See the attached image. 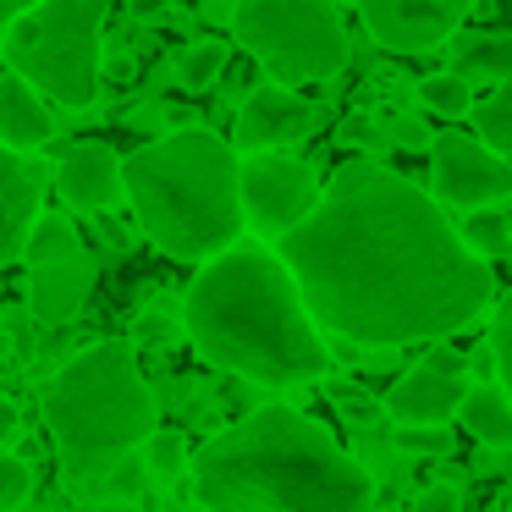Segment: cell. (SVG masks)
<instances>
[{"label": "cell", "instance_id": "6da1fadb", "mask_svg": "<svg viewBox=\"0 0 512 512\" xmlns=\"http://www.w3.org/2000/svg\"><path fill=\"white\" fill-rule=\"evenodd\" d=\"M281 265L314 325L358 347L452 336L490 303L496 281L441 204L380 160H347L309 221L281 237Z\"/></svg>", "mask_w": 512, "mask_h": 512}, {"label": "cell", "instance_id": "7a4b0ae2", "mask_svg": "<svg viewBox=\"0 0 512 512\" xmlns=\"http://www.w3.org/2000/svg\"><path fill=\"white\" fill-rule=\"evenodd\" d=\"M193 496L210 512H369L375 479L314 419L259 408L193 457Z\"/></svg>", "mask_w": 512, "mask_h": 512}, {"label": "cell", "instance_id": "3957f363", "mask_svg": "<svg viewBox=\"0 0 512 512\" xmlns=\"http://www.w3.org/2000/svg\"><path fill=\"white\" fill-rule=\"evenodd\" d=\"M182 320L210 364L248 375L259 386H298V380L325 375L331 364L292 270L281 265V254H265V248L215 254L188 287Z\"/></svg>", "mask_w": 512, "mask_h": 512}, {"label": "cell", "instance_id": "277c9868", "mask_svg": "<svg viewBox=\"0 0 512 512\" xmlns=\"http://www.w3.org/2000/svg\"><path fill=\"white\" fill-rule=\"evenodd\" d=\"M232 144L204 127H182L122 160V193L144 237L171 259H204L237 248L248 215L237 193Z\"/></svg>", "mask_w": 512, "mask_h": 512}, {"label": "cell", "instance_id": "5b68a950", "mask_svg": "<svg viewBox=\"0 0 512 512\" xmlns=\"http://www.w3.org/2000/svg\"><path fill=\"white\" fill-rule=\"evenodd\" d=\"M45 419L67 457L105 463V457H122L155 435L160 402L138 369L133 347L100 342L61 364V375L45 391Z\"/></svg>", "mask_w": 512, "mask_h": 512}, {"label": "cell", "instance_id": "8992f818", "mask_svg": "<svg viewBox=\"0 0 512 512\" xmlns=\"http://www.w3.org/2000/svg\"><path fill=\"white\" fill-rule=\"evenodd\" d=\"M100 28L105 0H39L6 28L12 72L34 94H50L67 111H83L100 94Z\"/></svg>", "mask_w": 512, "mask_h": 512}, {"label": "cell", "instance_id": "52a82bcc", "mask_svg": "<svg viewBox=\"0 0 512 512\" xmlns=\"http://www.w3.org/2000/svg\"><path fill=\"white\" fill-rule=\"evenodd\" d=\"M232 34L281 89L336 78L353 56L336 0H237Z\"/></svg>", "mask_w": 512, "mask_h": 512}, {"label": "cell", "instance_id": "ba28073f", "mask_svg": "<svg viewBox=\"0 0 512 512\" xmlns=\"http://www.w3.org/2000/svg\"><path fill=\"white\" fill-rule=\"evenodd\" d=\"M237 193H243V215L259 232L287 237L298 221L314 215V204H320V177H314V166H303V160L265 149V155H248L243 166H237Z\"/></svg>", "mask_w": 512, "mask_h": 512}, {"label": "cell", "instance_id": "9c48e42d", "mask_svg": "<svg viewBox=\"0 0 512 512\" xmlns=\"http://www.w3.org/2000/svg\"><path fill=\"white\" fill-rule=\"evenodd\" d=\"M430 188L441 204H457V210H490L496 199L512 193V166L468 133H435L430 138Z\"/></svg>", "mask_w": 512, "mask_h": 512}, {"label": "cell", "instance_id": "30bf717a", "mask_svg": "<svg viewBox=\"0 0 512 512\" xmlns=\"http://www.w3.org/2000/svg\"><path fill=\"white\" fill-rule=\"evenodd\" d=\"M474 0H358L364 28L391 56H424L452 39V28L468 17Z\"/></svg>", "mask_w": 512, "mask_h": 512}, {"label": "cell", "instance_id": "8fae6325", "mask_svg": "<svg viewBox=\"0 0 512 512\" xmlns=\"http://www.w3.org/2000/svg\"><path fill=\"white\" fill-rule=\"evenodd\" d=\"M309 122H314V111L292 89L259 83V89L243 100V111H237V149L265 155V149H281V144H292V138H303Z\"/></svg>", "mask_w": 512, "mask_h": 512}, {"label": "cell", "instance_id": "7c38bea8", "mask_svg": "<svg viewBox=\"0 0 512 512\" xmlns=\"http://www.w3.org/2000/svg\"><path fill=\"white\" fill-rule=\"evenodd\" d=\"M56 188L72 210H100V215L116 210V199H127L122 193V155H116L111 144L67 149L61 166H56Z\"/></svg>", "mask_w": 512, "mask_h": 512}, {"label": "cell", "instance_id": "4fadbf2b", "mask_svg": "<svg viewBox=\"0 0 512 512\" xmlns=\"http://www.w3.org/2000/svg\"><path fill=\"white\" fill-rule=\"evenodd\" d=\"M39 193H45V171L34 160H23L17 149H0V265L28 248Z\"/></svg>", "mask_w": 512, "mask_h": 512}, {"label": "cell", "instance_id": "5bb4252c", "mask_svg": "<svg viewBox=\"0 0 512 512\" xmlns=\"http://www.w3.org/2000/svg\"><path fill=\"white\" fill-rule=\"evenodd\" d=\"M463 391H468V380L435 375L430 364H419L386 391V419H397V424H452L457 408H463Z\"/></svg>", "mask_w": 512, "mask_h": 512}, {"label": "cell", "instance_id": "9a60e30c", "mask_svg": "<svg viewBox=\"0 0 512 512\" xmlns=\"http://www.w3.org/2000/svg\"><path fill=\"white\" fill-rule=\"evenodd\" d=\"M50 133H56L50 105L17 72H6L0 78V149H39L50 144Z\"/></svg>", "mask_w": 512, "mask_h": 512}, {"label": "cell", "instance_id": "2e32d148", "mask_svg": "<svg viewBox=\"0 0 512 512\" xmlns=\"http://www.w3.org/2000/svg\"><path fill=\"white\" fill-rule=\"evenodd\" d=\"M452 72L468 83H507L512 78V34H474L452 45Z\"/></svg>", "mask_w": 512, "mask_h": 512}, {"label": "cell", "instance_id": "e0dca14e", "mask_svg": "<svg viewBox=\"0 0 512 512\" xmlns=\"http://www.w3.org/2000/svg\"><path fill=\"white\" fill-rule=\"evenodd\" d=\"M457 419H463L468 435H479L485 446H512V397L501 386H468Z\"/></svg>", "mask_w": 512, "mask_h": 512}, {"label": "cell", "instance_id": "ac0fdd59", "mask_svg": "<svg viewBox=\"0 0 512 512\" xmlns=\"http://www.w3.org/2000/svg\"><path fill=\"white\" fill-rule=\"evenodd\" d=\"M474 138L490 155H512V89H496L474 105Z\"/></svg>", "mask_w": 512, "mask_h": 512}, {"label": "cell", "instance_id": "d6986e66", "mask_svg": "<svg viewBox=\"0 0 512 512\" xmlns=\"http://www.w3.org/2000/svg\"><path fill=\"white\" fill-rule=\"evenodd\" d=\"M457 237H463L468 254H479V259H496L512 248V226L501 210H468V221L457 226Z\"/></svg>", "mask_w": 512, "mask_h": 512}, {"label": "cell", "instance_id": "ffe728a7", "mask_svg": "<svg viewBox=\"0 0 512 512\" xmlns=\"http://www.w3.org/2000/svg\"><path fill=\"white\" fill-rule=\"evenodd\" d=\"M424 111H435V116H468L474 111V89H468V78H457V72H435V78H424Z\"/></svg>", "mask_w": 512, "mask_h": 512}, {"label": "cell", "instance_id": "44dd1931", "mask_svg": "<svg viewBox=\"0 0 512 512\" xmlns=\"http://www.w3.org/2000/svg\"><path fill=\"white\" fill-rule=\"evenodd\" d=\"M177 72H182V89H210V83L226 72V45L221 39H199V45H188Z\"/></svg>", "mask_w": 512, "mask_h": 512}, {"label": "cell", "instance_id": "7402d4cb", "mask_svg": "<svg viewBox=\"0 0 512 512\" xmlns=\"http://www.w3.org/2000/svg\"><path fill=\"white\" fill-rule=\"evenodd\" d=\"M397 452H408V457H446L452 452V430L446 424H397Z\"/></svg>", "mask_w": 512, "mask_h": 512}, {"label": "cell", "instance_id": "603a6c76", "mask_svg": "<svg viewBox=\"0 0 512 512\" xmlns=\"http://www.w3.org/2000/svg\"><path fill=\"white\" fill-rule=\"evenodd\" d=\"M490 353H496V375L501 391L512 397V292L496 303V320H490Z\"/></svg>", "mask_w": 512, "mask_h": 512}, {"label": "cell", "instance_id": "cb8c5ba5", "mask_svg": "<svg viewBox=\"0 0 512 512\" xmlns=\"http://www.w3.org/2000/svg\"><path fill=\"white\" fill-rule=\"evenodd\" d=\"M28 490H34V474H28V463H17V457L0 452V512L23 507Z\"/></svg>", "mask_w": 512, "mask_h": 512}, {"label": "cell", "instance_id": "d4e9b609", "mask_svg": "<svg viewBox=\"0 0 512 512\" xmlns=\"http://www.w3.org/2000/svg\"><path fill=\"white\" fill-rule=\"evenodd\" d=\"M149 457H155V468H160V474H177V468H182V441H177V435H149Z\"/></svg>", "mask_w": 512, "mask_h": 512}, {"label": "cell", "instance_id": "484cf974", "mask_svg": "<svg viewBox=\"0 0 512 512\" xmlns=\"http://www.w3.org/2000/svg\"><path fill=\"white\" fill-rule=\"evenodd\" d=\"M419 512H463V501H457L452 485H430V490L419 496Z\"/></svg>", "mask_w": 512, "mask_h": 512}, {"label": "cell", "instance_id": "4316f807", "mask_svg": "<svg viewBox=\"0 0 512 512\" xmlns=\"http://www.w3.org/2000/svg\"><path fill=\"white\" fill-rule=\"evenodd\" d=\"M424 364H430L435 375H457V380L468 375V358H463V353H452V347H435V353L424 358Z\"/></svg>", "mask_w": 512, "mask_h": 512}, {"label": "cell", "instance_id": "83f0119b", "mask_svg": "<svg viewBox=\"0 0 512 512\" xmlns=\"http://www.w3.org/2000/svg\"><path fill=\"white\" fill-rule=\"evenodd\" d=\"M342 408H347V419H353V424H380V419H386V402L353 397V402H342Z\"/></svg>", "mask_w": 512, "mask_h": 512}, {"label": "cell", "instance_id": "f1b7e54d", "mask_svg": "<svg viewBox=\"0 0 512 512\" xmlns=\"http://www.w3.org/2000/svg\"><path fill=\"white\" fill-rule=\"evenodd\" d=\"M34 6L39 0H0V39H6V28H12L23 12H34Z\"/></svg>", "mask_w": 512, "mask_h": 512}, {"label": "cell", "instance_id": "f546056e", "mask_svg": "<svg viewBox=\"0 0 512 512\" xmlns=\"http://www.w3.org/2000/svg\"><path fill=\"white\" fill-rule=\"evenodd\" d=\"M397 144H408V149H424V144H430V133H424L419 122H397Z\"/></svg>", "mask_w": 512, "mask_h": 512}, {"label": "cell", "instance_id": "4dcf8cb0", "mask_svg": "<svg viewBox=\"0 0 512 512\" xmlns=\"http://www.w3.org/2000/svg\"><path fill=\"white\" fill-rule=\"evenodd\" d=\"M127 6H133V17H160L171 0H127Z\"/></svg>", "mask_w": 512, "mask_h": 512}, {"label": "cell", "instance_id": "1f68e13d", "mask_svg": "<svg viewBox=\"0 0 512 512\" xmlns=\"http://www.w3.org/2000/svg\"><path fill=\"white\" fill-rule=\"evenodd\" d=\"M17 430V408H12V402H6V397H0V441H6V435H12Z\"/></svg>", "mask_w": 512, "mask_h": 512}, {"label": "cell", "instance_id": "d6a6232c", "mask_svg": "<svg viewBox=\"0 0 512 512\" xmlns=\"http://www.w3.org/2000/svg\"><path fill=\"white\" fill-rule=\"evenodd\" d=\"M6 358H12V342H6V331H0V364H6Z\"/></svg>", "mask_w": 512, "mask_h": 512}, {"label": "cell", "instance_id": "836d02e7", "mask_svg": "<svg viewBox=\"0 0 512 512\" xmlns=\"http://www.w3.org/2000/svg\"><path fill=\"white\" fill-rule=\"evenodd\" d=\"M507 226H512V215H507Z\"/></svg>", "mask_w": 512, "mask_h": 512}]
</instances>
